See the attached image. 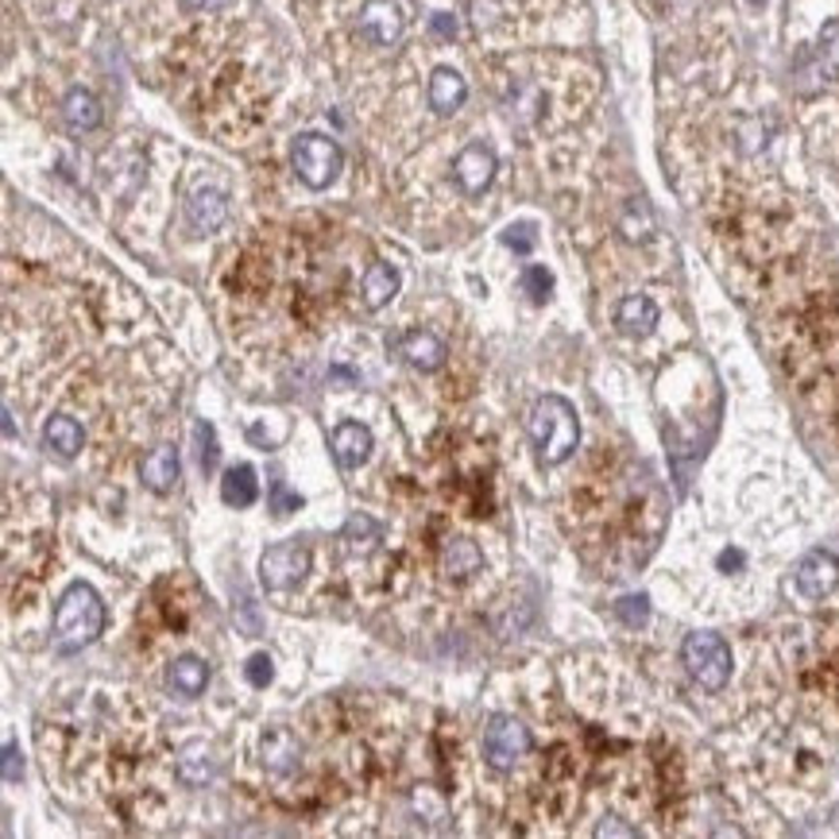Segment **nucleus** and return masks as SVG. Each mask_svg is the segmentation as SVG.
<instances>
[{"mask_svg":"<svg viewBox=\"0 0 839 839\" xmlns=\"http://www.w3.org/2000/svg\"><path fill=\"white\" fill-rule=\"evenodd\" d=\"M526 430H531L537 461L550 464V468L553 464H565L576 453V445H581V422H576L573 403L561 395L537 398Z\"/></svg>","mask_w":839,"mask_h":839,"instance_id":"obj_1","label":"nucleus"},{"mask_svg":"<svg viewBox=\"0 0 839 839\" xmlns=\"http://www.w3.org/2000/svg\"><path fill=\"white\" fill-rule=\"evenodd\" d=\"M51 553H55V537L43 523H20V534H16V526H8L4 531V589H16V581H20V596L16 600L28 596V592L43 581L47 569H51Z\"/></svg>","mask_w":839,"mask_h":839,"instance_id":"obj_2","label":"nucleus"},{"mask_svg":"<svg viewBox=\"0 0 839 839\" xmlns=\"http://www.w3.org/2000/svg\"><path fill=\"white\" fill-rule=\"evenodd\" d=\"M105 631V604L89 584H70L55 608V634L62 650H81Z\"/></svg>","mask_w":839,"mask_h":839,"instance_id":"obj_3","label":"nucleus"},{"mask_svg":"<svg viewBox=\"0 0 839 839\" xmlns=\"http://www.w3.org/2000/svg\"><path fill=\"white\" fill-rule=\"evenodd\" d=\"M201 608V592L194 584V576L186 573H167L162 581H155L151 589V604H148V619L159 626L162 634H186L198 619Z\"/></svg>","mask_w":839,"mask_h":839,"instance_id":"obj_4","label":"nucleus"},{"mask_svg":"<svg viewBox=\"0 0 839 839\" xmlns=\"http://www.w3.org/2000/svg\"><path fill=\"white\" fill-rule=\"evenodd\" d=\"M681 662H685L689 678L708 692H720L723 685H728L731 665H736L731 662L728 642H723L720 634H708V631H697L681 642Z\"/></svg>","mask_w":839,"mask_h":839,"instance_id":"obj_5","label":"nucleus"},{"mask_svg":"<svg viewBox=\"0 0 839 839\" xmlns=\"http://www.w3.org/2000/svg\"><path fill=\"white\" fill-rule=\"evenodd\" d=\"M290 167H295V175L303 178L309 190H325L340 175V167H345V151L329 136L303 132L290 144Z\"/></svg>","mask_w":839,"mask_h":839,"instance_id":"obj_6","label":"nucleus"},{"mask_svg":"<svg viewBox=\"0 0 839 839\" xmlns=\"http://www.w3.org/2000/svg\"><path fill=\"white\" fill-rule=\"evenodd\" d=\"M531 728L515 715H492L484 728V762L492 770H515L531 754Z\"/></svg>","mask_w":839,"mask_h":839,"instance_id":"obj_7","label":"nucleus"},{"mask_svg":"<svg viewBox=\"0 0 839 839\" xmlns=\"http://www.w3.org/2000/svg\"><path fill=\"white\" fill-rule=\"evenodd\" d=\"M309 573V545L303 542H279L259 557V576L272 592L298 589Z\"/></svg>","mask_w":839,"mask_h":839,"instance_id":"obj_8","label":"nucleus"},{"mask_svg":"<svg viewBox=\"0 0 839 839\" xmlns=\"http://www.w3.org/2000/svg\"><path fill=\"white\" fill-rule=\"evenodd\" d=\"M403 28H406V20H403V12H398L395 0H364L356 31H361L368 43L395 47L398 39H403Z\"/></svg>","mask_w":839,"mask_h":839,"instance_id":"obj_9","label":"nucleus"},{"mask_svg":"<svg viewBox=\"0 0 839 839\" xmlns=\"http://www.w3.org/2000/svg\"><path fill=\"white\" fill-rule=\"evenodd\" d=\"M793 584H797V592H801L805 600L832 596V589L839 584V561L832 557V553H825V550L805 553V557L797 561Z\"/></svg>","mask_w":839,"mask_h":839,"instance_id":"obj_10","label":"nucleus"},{"mask_svg":"<svg viewBox=\"0 0 839 839\" xmlns=\"http://www.w3.org/2000/svg\"><path fill=\"white\" fill-rule=\"evenodd\" d=\"M229 221V194L217 190V186H198V190L186 198V225H190L194 236H209Z\"/></svg>","mask_w":839,"mask_h":839,"instance_id":"obj_11","label":"nucleus"},{"mask_svg":"<svg viewBox=\"0 0 839 839\" xmlns=\"http://www.w3.org/2000/svg\"><path fill=\"white\" fill-rule=\"evenodd\" d=\"M495 151L487 148V144H468L457 159H453V182L461 186L464 194H484L487 186H492V178H495Z\"/></svg>","mask_w":839,"mask_h":839,"instance_id":"obj_12","label":"nucleus"},{"mask_svg":"<svg viewBox=\"0 0 839 839\" xmlns=\"http://www.w3.org/2000/svg\"><path fill=\"white\" fill-rule=\"evenodd\" d=\"M395 353L403 356L411 368H418V372H437L445 361H450V348H445V340L437 337V333H430V329L403 333V337L395 340Z\"/></svg>","mask_w":839,"mask_h":839,"instance_id":"obj_13","label":"nucleus"},{"mask_svg":"<svg viewBox=\"0 0 839 839\" xmlns=\"http://www.w3.org/2000/svg\"><path fill=\"white\" fill-rule=\"evenodd\" d=\"M437 569H442L450 581H468L484 569V553L472 537H445L442 550H437Z\"/></svg>","mask_w":839,"mask_h":839,"instance_id":"obj_14","label":"nucleus"},{"mask_svg":"<svg viewBox=\"0 0 839 839\" xmlns=\"http://www.w3.org/2000/svg\"><path fill=\"white\" fill-rule=\"evenodd\" d=\"M329 445L340 468H361L372 453V430L361 426V422H340V426L333 430Z\"/></svg>","mask_w":839,"mask_h":839,"instance_id":"obj_15","label":"nucleus"},{"mask_svg":"<svg viewBox=\"0 0 839 839\" xmlns=\"http://www.w3.org/2000/svg\"><path fill=\"white\" fill-rule=\"evenodd\" d=\"M430 109L437 112V117H453V112L464 105V97H468V81H464L453 67H437L434 75H430Z\"/></svg>","mask_w":839,"mask_h":839,"instance_id":"obj_16","label":"nucleus"},{"mask_svg":"<svg viewBox=\"0 0 839 839\" xmlns=\"http://www.w3.org/2000/svg\"><path fill=\"white\" fill-rule=\"evenodd\" d=\"M81 445H86V434H81V426L70 418V414H51V418L43 422V450L47 453L70 461L81 453Z\"/></svg>","mask_w":839,"mask_h":839,"instance_id":"obj_17","label":"nucleus"},{"mask_svg":"<svg viewBox=\"0 0 839 839\" xmlns=\"http://www.w3.org/2000/svg\"><path fill=\"white\" fill-rule=\"evenodd\" d=\"M298 754H303V747H298L295 731H287V728H272L264 739H259V759H264L267 770H275V773L295 770Z\"/></svg>","mask_w":839,"mask_h":839,"instance_id":"obj_18","label":"nucleus"},{"mask_svg":"<svg viewBox=\"0 0 839 839\" xmlns=\"http://www.w3.org/2000/svg\"><path fill=\"white\" fill-rule=\"evenodd\" d=\"M175 773H178V781H182V786H190V789H198V786H206V781H214V773H217L214 747L201 743V739H198V743H190V747H182Z\"/></svg>","mask_w":839,"mask_h":839,"instance_id":"obj_19","label":"nucleus"},{"mask_svg":"<svg viewBox=\"0 0 839 839\" xmlns=\"http://www.w3.org/2000/svg\"><path fill=\"white\" fill-rule=\"evenodd\" d=\"M167 685H170V692H178V697H186V700L201 697L206 685H209V665L201 662V658H194V654L175 658L170 670H167Z\"/></svg>","mask_w":839,"mask_h":839,"instance_id":"obj_20","label":"nucleus"},{"mask_svg":"<svg viewBox=\"0 0 839 839\" xmlns=\"http://www.w3.org/2000/svg\"><path fill=\"white\" fill-rule=\"evenodd\" d=\"M62 120H67L70 132H93L105 120L101 101H97L89 89H70V93L62 97Z\"/></svg>","mask_w":839,"mask_h":839,"instance_id":"obj_21","label":"nucleus"},{"mask_svg":"<svg viewBox=\"0 0 839 839\" xmlns=\"http://www.w3.org/2000/svg\"><path fill=\"white\" fill-rule=\"evenodd\" d=\"M178 472H182V464H178L175 445H159V450H151L140 464V476L151 492H170V487L178 484Z\"/></svg>","mask_w":839,"mask_h":839,"instance_id":"obj_22","label":"nucleus"},{"mask_svg":"<svg viewBox=\"0 0 839 839\" xmlns=\"http://www.w3.org/2000/svg\"><path fill=\"white\" fill-rule=\"evenodd\" d=\"M615 325L631 337H646L650 329L658 325V306L654 298L646 295H626L623 303L615 306Z\"/></svg>","mask_w":839,"mask_h":839,"instance_id":"obj_23","label":"nucleus"},{"mask_svg":"<svg viewBox=\"0 0 839 839\" xmlns=\"http://www.w3.org/2000/svg\"><path fill=\"white\" fill-rule=\"evenodd\" d=\"M395 290H398V272L391 264H383V259H376V264L364 272V279H361V295H364V306L368 309H383L395 298Z\"/></svg>","mask_w":839,"mask_h":839,"instance_id":"obj_24","label":"nucleus"},{"mask_svg":"<svg viewBox=\"0 0 839 839\" xmlns=\"http://www.w3.org/2000/svg\"><path fill=\"white\" fill-rule=\"evenodd\" d=\"M256 495H259V480H256V468H251V464H236V468L225 472L221 500L229 503V507H236V511L251 507Z\"/></svg>","mask_w":839,"mask_h":839,"instance_id":"obj_25","label":"nucleus"},{"mask_svg":"<svg viewBox=\"0 0 839 839\" xmlns=\"http://www.w3.org/2000/svg\"><path fill=\"white\" fill-rule=\"evenodd\" d=\"M383 537L379 523L372 515H353L345 523V531H340V550L348 553V557H364V553L376 550V542Z\"/></svg>","mask_w":839,"mask_h":839,"instance_id":"obj_26","label":"nucleus"},{"mask_svg":"<svg viewBox=\"0 0 839 839\" xmlns=\"http://www.w3.org/2000/svg\"><path fill=\"white\" fill-rule=\"evenodd\" d=\"M619 233L626 236V240H650V233H654V217H650V206L646 201H626L623 217H619Z\"/></svg>","mask_w":839,"mask_h":839,"instance_id":"obj_27","label":"nucleus"},{"mask_svg":"<svg viewBox=\"0 0 839 839\" xmlns=\"http://www.w3.org/2000/svg\"><path fill=\"white\" fill-rule=\"evenodd\" d=\"M817 67L825 78H839V20H828L817 39Z\"/></svg>","mask_w":839,"mask_h":839,"instance_id":"obj_28","label":"nucleus"},{"mask_svg":"<svg viewBox=\"0 0 839 839\" xmlns=\"http://www.w3.org/2000/svg\"><path fill=\"white\" fill-rule=\"evenodd\" d=\"M523 290L531 295V303H545L553 290V275L545 267H526L523 272Z\"/></svg>","mask_w":839,"mask_h":839,"instance_id":"obj_29","label":"nucleus"},{"mask_svg":"<svg viewBox=\"0 0 839 839\" xmlns=\"http://www.w3.org/2000/svg\"><path fill=\"white\" fill-rule=\"evenodd\" d=\"M194 437H198V445H201V450H198L201 468L214 472L217 468V434H214V426H209V422H198V426H194Z\"/></svg>","mask_w":839,"mask_h":839,"instance_id":"obj_30","label":"nucleus"},{"mask_svg":"<svg viewBox=\"0 0 839 839\" xmlns=\"http://www.w3.org/2000/svg\"><path fill=\"white\" fill-rule=\"evenodd\" d=\"M272 673H275V670H272V658H267V654H251L248 665H244V678H248L256 689H267V685H272Z\"/></svg>","mask_w":839,"mask_h":839,"instance_id":"obj_31","label":"nucleus"},{"mask_svg":"<svg viewBox=\"0 0 839 839\" xmlns=\"http://www.w3.org/2000/svg\"><path fill=\"white\" fill-rule=\"evenodd\" d=\"M503 244H507V248H515L519 256H526V251L534 248V225H531V221L511 225V229L503 233Z\"/></svg>","mask_w":839,"mask_h":839,"instance_id":"obj_32","label":"nucleus"},{"mask_svg":"<svg viewBox=\"0 0 839 839\" xmlns=\"http://www.w3.org/2000/svg\"><path fill=\"white\" fill-rule=\"evenodd\" d=\"M619 619H626L631 626H642L646 623V615H650V608H646V596H626V600H619Z\"/></svg>","mask_w":839,"mask_h":839,"instance_id":"obj_33","label":"nucleus"},{"mask_svg":"<svg viewBox=\"0 0 839 839\" xmlns=\"http://www.w3.org/2000/svg\"><path fill=\"white\" fill-rule=\"evenodd\" d=\"M298 507H303V500H298V495H290L287 484H275L272 487V511H275V515H290V511H298Z\"/></svg>","mask_w":839,"mask_h":839,"instance_id":"obj_34","label":"nucleus"},{"mask_svg":"<svg viewBox=\"0 0 839 839\" xmlns=\"http://www.w3.org/2000/svg\"><path fill=\"white\" fill-rule=\"evenodd\" d=\"M20 773H23L20 751H16V743L8 739V743H4V781H20Z\"/></svg>","mask_w":839,"mask_h":839,"instance_id":"obj_35","label":"nucleus"},{"mask_svg":"<svg viewBox=\"0 0 839 839\" xmlns=\"http://www.w3.org/2000/svg\"><path fill=\"white\" fill-rule=\"evenodd\" d=\"M430 28H434V31H437V36H442V39L457 36V20H453L450 12H437L434 20H430Z\"/></svg>","mask_w":839,"mask_h":839,"instance_id":"obj_36","label":"nucleus"},{"mask_svg":"<svg viewBox=\"0 0 839 839\" xmlns=\"http://www.w3.org/2000/svg\"><path fill=\"white\" fill-rule=\"evenodd\" d=\"M225 4H233V0H182V8H190V12H217Z\"/></svg>","mask_w":839,"mask_h":839,"instance_id":"obj_37","label":"nucleus"},{"mask_svg":"<svg viewBox=\"0 0 839 839\" xmlns=\"http://www.w3.org/2000/svg\"><path fill=\"white\" fill-rule=\"evenodd\" d=\"M747 4H754V8H762V4H766V0H747Z\"/></svg>","mask_w":839,"mask_h":839,"instance_id":"obj_38","label":"nucleus"}]
</instances>
